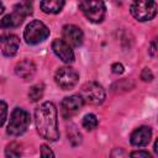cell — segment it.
I'll return each mask as SVG.
<instances>
[{
    "label": "cell",
    "mask_w": 158,
    "mask_h": 158,
    "mask_svg": "<svg viewBox=\"0 0 158 158\" xmlns=\"http://www.w3.org/2000/svg\"><path fill=\"white\" fill-rule=\"evenodd\" d=\"M7 117V105L0 100V126H2Z\"/></svg>",
    "instance_id": "d6986e66"
},
{
    "label": "cell",
    "mask_w": 158,
    "mask_h": 158,
    "mask_svg": "<svg viewBox=\"0 0 158 158\" xmlns=\"http://www.w3.org/2000/svg\"><path fill=\"white\" fill-rule=\"evenodd\" d=\"M149 53H151L152 57L156 56V42H152V44H151V47H149Z\"/></svg>",
    "instance_id": "cb8c5ba5"
},
{
    "label": "cell",
    "mask_w": 158,
    "mask_h": 158,
    "mask_svg": "<svg viewBox=\"0 0 158 158\" xmlns=\"http://www.w3.org/2000/svg\"><path fill=\"white\" fill-rule=\"evenodd\" d=\"M132 16L141 21H149L157 15V4L154 0H133L131 4Z\"/></svg>",
    "instance_id": "5b68a950"
},
{
    "label": "cell",
    "mask_w": 158,
    "mask_h": 158,
    "mask_svg": "<svg viewBox=\"0 0 158 158\" xmlns=\"http://www.w3.org/2000/svg\"><path fill=\"white\" fill-rule=\"evenodd\" d=\"M130 156H131V157H142V158H149V157H151V154H149L148 152H146V151H137V152H132Z\"/></svg>",
    "instance_id": "603a6c76"
},
{
    "label": "cell",
    "mask_w": 158,
    "mask_h": 158,
    "mask_svg": "<svg viewBox=\"0 0 158 158\" xmlns=\"http://www.w3.org/2000/svg\"><path fill=\"white\" fill-rule=\"evenodd\" d=\"M42 96H43V85H40V84L33 85V86L30 89V91H28V98H30V100L33 101V102L38 101Z\"/></svg>",
    "instance_id": "e0dca14e"
},
{
    "label": "cell",
    "mask_w": 158,
    "mask_h": 158,
    "mask_svg": "<svg viewBox=\"0 0 158 158\" xmlns=\"http://www.w3.org/2000/svg\"><path fill=\"white\" fill-rule=\"evenodd\" d=\"M32 1H33V0H22V2L28 4V5H31V4H32Z\"/></svg>",
    "instance_id": "484cf974"
},
{
    "label": "cell",
    "mask_w": 158,
    "mask_h": 158,
    "mask_svg": "<svg viewBox=\"0 0 158 158\" xmlns=\"http://www.w3.org/2000/svg\"><path fill=\"white\" fill-rule=\"evenodd\" d=\"M62 35H63V40L69 46H73V47H79L84 40L83 31L80 30V27L75 25H65L63 27Z\"/></svg>",
    "instance_id": "8fae6325"
},
{
    "label": "cell",
    "mask_w": 158,
    "mask_h": 158,
    "mask_svg": "<svg viewBox=\"0 0 158 158\" xmlns=\"http://www.w3.org/2000/svg\"><path fill=\"white\" fill-rule=\"evenodd\" d=\"M32 14V7L28 4L21 2L14 6V10L11 14L5 15L0 21L1 28H15L22 23L26 16Z\"/></svg>",
    "instance_id": "277c9868"
},
{
    "label": "cell",
    "mask_w": 158,
    "mask_h": 158,
    "mask_svg": "<svg viewBox=\"0 0 158 158\" xmlns=\"http://www.w3.org/2000/svg\"><path fill=\"white\" fill-rule=\"evenodd\" d=\"M19 46L20 40L14 33H5L0 37V49L6 57H14L17 53Z\"/></svg>",
    "instance_id": "30bf717a"
},
{
    "label": "cell",
    "mask_w": 158,
    "mask_h": 158,
    "mask_svg": "<svg viewBox=\"0 0 158 158\" xmlns=\"http://www.w3.org/2000/svg\"><path fill=\"white\" fill-rule=\"evenodd\" d=\"M52 49L54 54L64 63H72L74 60V52L72 49V46H69L64 40H54L52 43Z\"/></svg>",
    "instance_id": "7c38bea8"
},
{
    "label": "cell",
    "mask_w": 158,
    "mask_h": 158,
    "mask_svg": "<svg viewBox=\"0 0 158 158\" xmlns=\"http://www.w3.org/2000/svg\"><path fill=\"white\" fill-rule=\"evenodd\" d=\"M152 138V130L148 126H141L131 133V144L135 147H144Z\"/></svg>",
    "instance_id": "4fadbf2b"
},
{
    "label": "cell",
    "mask_w": 158,
    "mask_h": 158,
    "mask_svg": "<svg viewBox=\"0 0 158 158\" xmlns=\"http://www.w3.org/2000/svg\"><path fill=\"white\" fill-rule=\"evenodd\" d=\"M49 36V30L48 27L38 21V20H35V21H31L25 31H23V38L25 41L28 43V44H37V43H41L43 42L47 37Z\"/></svg>",
    "instance_id": "8992f818"
},
{
    "label": "cell",
    "mask_w": 158,
    "mask_h": 158,
    "mask_svg": "<svg viewBox=\"0 0 158 158\" xmlns=\"http://www.w3.org/2000/svg\"><path fill=\"white\" fill-rule=\"evenodd\" d=\"M64 0H41V10L46 14H58L64 7Z\"/></svg>",
    "instance_id": "9a60e30c"
},
{
    "label": "cell",
    "mask_w": 158,
    "mask_h": 158,
    "mask_svg": "<svg viewBox=\"0 0 158 158\" xmlns=\"http://www.w3.org/2000/svg\"><path fill=\"white\" fill-rule=\"evenodd\" d=\"M84 101L81 99L80 95H72V96H67L63 99L60 107H62V116L64 118H70L74 115H77L80 109L83 107Z\"/></svg>",
    "instance_id": "9c48e42d"
},
{
    "label": "cell",
    "mask_w": 158,
    "mask_h": 158,
    "mask_svg": "<svg viewBox=\"0 0 158 158\" xmlns=\"http://www.w3.org/2000/svg\"><path fill=\"white\" fill-rule=\"evenodd\" d=\"M54 79H56L57 85L60 89L70 90L77 85V83L79 80V74L75 69H73L70 67H63L57 70Z\"/></svg>",
    "instance_id": "ba28073f"
},
{
    "label": "cell",
    "mask_w": 158,
    "mask_h": 158,
    "mask_svg": "<svg viewBox=\"0 0 158 158\" xmlns=\"http://www.w3.org/2000/svg\"><path fill=\"white\" fill-rule=\"evenodd\" d=\"M5 154H6V157H20V156H21L20 144H19V143H16V142L10 143V144L6 147Z\"/></svg>",
    "instance_id": "ac0fdd59"
},
{
    "label": "cell",
    "mask_w": 158,
    "mask_h": 158,
    "mask_svg": "<svg viewBox=\"0 0 158 158\" xmlns=\"http://www.w3.org/2000/svg\"><path fill=\"white\" fill-rule=\"evenodd\" d=\"M4 10H5V7H4V4L0 1V14H2V12H4Z\"/></svg>",
    "instance_id": "d4e9b609"
},
{
    "label": "cell",
    "mask_w": 158,
    "mask_h": 158,
    "mask_svg": "<svg viewBox=\"0 0 158 158\" xmlns=\"http://www.w3.org/2000/svg\"><path fill=\"white\" fill-rule=\"evenodd\" d=\"M41 156L42 157H54V153L52 152V149L48 146L42 144L41 146Z\"/></svg>",
    "instance_id": "44dd1931"
},
{
    "label": "cell",
    "mask_w": 158,
    "mask_h": 158,
    "mask_svg": "<svg viewBox=\"0 0 158 158\" xmlns=\"http://www.w3.org/2000/svg\"><path fill=\"white\" fill-rule=\"evenodd\" d=\"M79 7L84 16L94 23L101 22L106 14V7L102 0H79Z\"/></svg>",
    "instance_id": "3957f363"
},
{
    "label": "cell",
    "mask_w": 158,
    "mask_h": 158,
    "mask_svg": "<svg viewBox=\"0 0 158 158\" xmlns=\"http://www.w3.org/2000/svg\"><path fill=\"white\" fill-rule=\"evenodd\" d=\"M111 69H112V73H115V74H122L123 73V65L121 63H114Z\"/></svg>",
    "instance_id": "7402d4cb"
},
{
    "label": "cell",
    "mask_w": 158,
    "mask_h": 158,
    "mask_svg": "<svg viewBox=\"0 0 158 158\" xmlns=\"http://www.w3.org/2000/svg\"><path fill=\"white\" fill-rule=\"evenodd\" d=\"M36 72V65L32 60L30 59H25V60H21L16 64L15 67V73L22 78V79H28L31 78Z\"/></svg>",
    "instance_id": "5bb4252c"
},
{
    "label": "cell",
    "mask_w": 158,
    "mask_h": 158,
    "mask_svg": "<svg viewBox=\"0 0 158 158\" xmlns=\"http://www.w3.org/2000/svg\"><path fill=\"white\" fill-rule=\"evenodd\" d=\"M80 96H81L83 101L86 104L99 105L105 100V90L99 83L90 81L81 86Z\"/></svg>",
    "instance_id": "52a82bcc"
},
{
    "label": "cell",
    "mask_w": 158,
    "mask_h": 158,
    "mask_svg": "<svg viewBox=\"0 0 158 158\" xmlns=\"http://www.w3.org/2000/svg\"><path fill=\"white\" fill-rule=\"evenodd\" d=\"M141 78H142L143 81H151V80L153 79V74H152V72H151L148 68H144V69L142 70Z\"/></svg>",
    "instance_id": "ffe728a7"
},
{
    "label": "cell",
    "mask_w": 158,
    "mask_h": 158,
    "mask_svg": "<svg viewBox=\"0 0 158 158\" xmlns=\"http://www.w3.org/2000/svg\"><path fill=\"white\" fill-rule=\"evenodd\" d=\"M36 128L41 137L47 141L54 142L59 138L58 121H57V109L53 102H43L35 111Z\"/></svg>",
    "instance_id": "6da1fadb"
},
{
    "label": "cell",
    "mask_w": 158,
    "mask_h": 158,
    "mask_svg": "<svg viewBox=\"0 0 158 158\" xmlns=\"http://www.w3.org/2000/svg\"><path fill=\"white\" fill-rule=\"evenodd\" d=\"M81 125H83V127L85 130L91 131V130L96 128V126H98V118H96V116L94 114H88V115H85L83 117Z\"/></svg>",
    "instance_id": "2e32d148"
},
{
    "label": "cell",
    "mask_w": 158,
    "mask_h": 158,
    "mask_svg": "<svg viewBox=\"0 0 158 158\" xmlns=\"http://www.w3.org/2000/svg\"><path fill=\"white\" fill-rule=\"evenodd\" d=\"M30 122H31L30 114L21 107H16L11 112L6 132L10 136H20L27 130Z\"/></svg>",
    "instance_id": "7a4b0ae2"
}]
</instances>
